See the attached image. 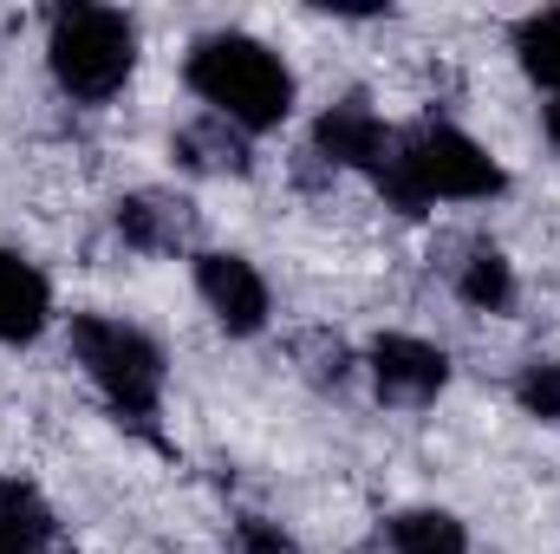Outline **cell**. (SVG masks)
I'll use <instances>...</instances> for the list:
<instances>
[{
	"instance_id": "obj_11",
	"label": "cell",
	"mask_w": 560,
	"mask_h": 554,
	"mask_svg": "<svg viewBox=\"0 0 560 554\" xmlns=\"http://www.w3.org/2000/svg\"><path fill=\"white\" fill-rule=\"evenodd\" d=\"M59 535V522H52V509H46V496L33 489V483H0V554H39L46 542Z\"/></svg>"
},
{
	"instance_id": "obj_3",
	"label": "cell",
	"mask_w": 560,
	"mask_h": 554,
	"mask_svg": "<svg viewBox=\"0 0 560 554\" xmlns=\"http://www.w3.org/2000/svg\"><path fill=\"white\" fill-rule=\"evenodd\" d=\"M52 79L79 99V105H105L131 66H138V26L118 7H59L52 13V39H46Z\"/></svg>"
},
{
	"instance_id": "obj_16",
	"label": "cell",
	"mask_w": 560,
	"mask_h": 554,
	"mask_svg": "<svg viewBox=\"0 0 560 554\" xmlns=\"http://www.w3.org/2000/svg\"><path fill=\"white\" fill-rule=\"evenodd\" d=\"M293 353L306 359V379H313V385H346V366H352V359H346V346H339V339H326V333H306Z\"/></svg>"
},
{
	"instance_id": "obj_14",
	"label": "cell",
	"mask_w": 560,
	"mask_h": 554,
	"mask_svg": "<svg viewBox=\"0 0 560 554\" xmlns=\"http://www.w3.org/2000/svg\"><path fill=\"white\" fill-rule=\"evenodd\" d=\"M515 53H522V66H528V79H535V85L560 92V7L528 13V20L515 26Z\"/></svg>"
},
{
	"instance_id": "obj_4",
	"label": "cell",
	"mask_w": 560,
	"mask_h": 554,
	"mask_svg": "<svg viewBox=\"0 0 560 554\" xmlns=\"http://www.w3.org/2000/svg\"><path fill=\"white\" fill-rule=\"evenodd\" d=\"M72 353L92 372V385L112 399V412L125 424H138V430H150L156 399H163V353H156V339L138 333V326H125V320L79 313L72 320Z\"/></svg>"
},
{
	"instance_id": "obj_13",
	"label": "cell",
	"mask_w": 560,
	"mask_h": 554,
	"mask_svg": "<svg viewBox=\"0 0 560 554\" xmlns=\"http://www.w3.org/2000/svg\"><path fill=\"white\" fill-rule=\"evenodd\" d=\"M385 535H392V554H469L463 522L443 509H405V516H392Z\"/></svg>"
},
{
	"instance_id": "obj_5",
	"label": "cell",
	"mask_w": 560,
	"mask_h": 554,
	"mask_svg": "<svg viewBox=\"0 0 560 554\" xmlns=\"http://www.w3.org/2000/svg\"><path fill=\"white\" fill-rule=\"evenodd\" d=\"M372 379H378V399L385 405H430L443 385H450V359L430 346V339H411V333H385L372 346Z\"/></svg>"
},
{
	"instance_id": "obj_6",
	"label": "cell",
	"mask_w": 560,
	"mask_h": 554,
	"mask_svg": "<svg viewBox=\"0 0 560 554\" xmlns=\"http://www.w3.org/2000/svg\"><path fill=\"white\" fill-rule=\"evenodd\" d=\"M196 287H202L209 313L229 333H261L268 326V280L255 275V262H242V255H196Z\"/></svg>"
},
{
	"instance_id": "obj_18",
	"label": "cell",
	"mask_w": 560,
	"mask_h": 554,
	"mask_svg": "<svg viewBox=\"0 0 560 554\" xmlns=\"http://www.w3.org/2000/svg\"><path fill=\"white\" fill-rule=\"evenodd\" d=\"M548 143H555V150H560V99H555V105H548Z\"/></svg>"
},
{
	"instance_id": "obj_9",
	"label": "cell",
	"mask_w": 560,
	"mask_h": 554,
	"mask_svg": "<svg viewBox=\"0 0 560 554\" xmlns=\"http://www.w3.org/2000/svg\"><path fill=\"white\" fill-rule=\"evenodd\" d=\"M46 313H52L46 275H39L33 262H20L13 249H0V339H7V346L33 339V333L46 326Z\"/></svg>"
},
{
	"instance_id": "obj_12",
	"label": "cell",
	"mask_w": 560,
	"mask_h": 554,
	"mask_svg": "<svg viewBox=\"0 0 560 554\" xmlns=\"http://www.w3.org/2000/svg\"><path fill=\"white\" fill-rule=\"evenodd\" d=\"M450 287L476 307V313H502L515 300V275L502 262V249L489 242H463V262H450Z\"/></svg>"
},
{
	"instance_id": "obj_17",
	"label": "cell",
	"mask_w": 560,
	"mask_h": 554,
	"mask_svg": "<svg viewBox=\"0 0 560 554\" xmlns=\"http://www.w3.org/2000/svg\"><path fill=\"white\" fill-rule=\"evenodd\" d=\"M235 549L242 554H300V542L280 529V522H261V516H242V529H235Z\"/></svg>"
},
{
	"instance_id": "obj_8",
	"label": "cell",
	"mask_w": 560,
	"mask_h": 554,
	"mask_svg": "<svg viewBox=\"0 0 560 554\" xmlns=\"http://www.w3.org/2000/svg\"><path fill=\"white\" fill-rule=\"evenodd\" d=\"M118 235L143 255H176V249L196 242V209L170 189H138V196L118 203Z\"/></svg>"
},
{
	"instance_id": "obj_15",
	"label": "cell",
	"mask_w": 560,
	"mask_h": 554,
	"mask_svg": "<svg viewBox=\"0 0 560 554\" xmlns=\"http://www.w3.org/2000/svg\"><path fill=\"white\" fill-rule=\"evenodd\" d=\"M515 399H522V412L528 417L560 424V366H528V372L515 379Z\"/></svg>"
},
{
	"instance_id": "obj_10",
	"label": "cell",
	"mask_w": 560,
	"mask_h": 554,
	"mask_svg": "<svg viewBox=\"0 0 560 554\" xmlns=\"http://www.w3.org/2000/svg\"><path fill=\"white\" fill-rule=\"evenodd\" d=\"M176 163L183 170H196V176H242L248 170V131L242 125H229V118H196V125H183L176 131Z\"/></svg>"
},
{
	"instance_id": "obj_1",
	"label": "cell",
	"mask_w": 560,
	"mask_h": 554,
	"mask_svg": "<svg viewBox=\"0 0 560 554\" xmlns=\"http://www.w3.org/2000/svg\"><path fill=\"white\" fill-rule=\"evenodd\" d=\"M372 183L385 189L392 209L423 216L436 196H443V203L502 196L509 176H502V163H495L476 138H463V131H450V125H418V131L392 138V157H385V170H378Z\"/></svg>"
},
{
	"instance_id": "obj_2",
	"label": "cell",
	"mask_w": 560,
	"mask_h": 554,
	"mask_svg": "<svg viewBox=\"0 0 560 554\" xmlns=\"http://www.w3.org/2000/svg\"><path fill=\"white\" fill-rule=\"evenodd\" d=\"M189 92L242 131H275L293 112V72L248 33H209L189 53Z\"/></svg>"
},
{
	"instance_id": "obj_7",
	"label": "cell",
	"mask_w": 560,
	"mask_h": 554,
	"mask_svg": "<svg viewBox=\"0 0 560 554\" xmlns=\"http://www.w3.org/2000/svg\"><path fill=\"white\" fill-rule=\"evenodd\" d=\"M392 138L398 131H385L372 112H365V99H346V105H332V112H319V125H313V157H326V163H346V170H385V157H392Z\"/></svg>"
}]
</instances>
